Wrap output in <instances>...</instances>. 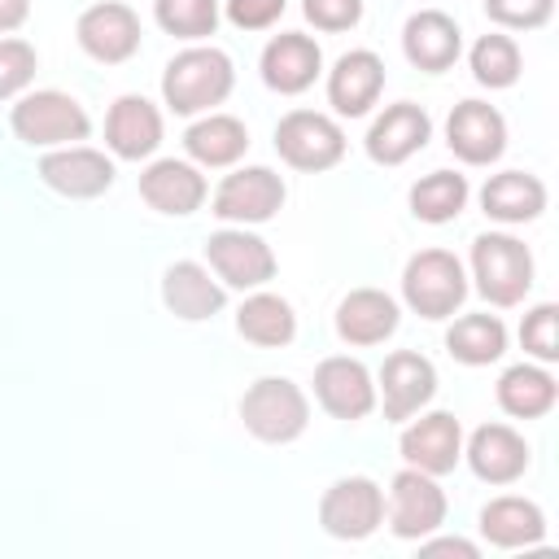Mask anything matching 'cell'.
I'll return each mask as SVG.
<instances>
[{
    "instance_id": "cell-1",
    "label": "cell",
    "mask_w": 559,
    "mask_h": 559,
    "mask_svg": "<svg viewBox=\"0 0 559 559\" xmlns=\"http://www.w3.org/2000/svg\"><path fill=\"white\" fill-rule=\"evenodd\" d=\"M231 61L218 48H183L162 74V96L175 114H201L231 92Z\"/></svg>"
},
{
    "instance_id": "cell-2",
    "label": "cell",
    "mask_w": 559,
    "mask_h": 559,
    "mask_svg": "<svg viewBox=\"0 0 559 559\" xmlns=\"http://www.w3.org/2000/svg\"><path fill=\"white\" fill-rule=\"evenodd\" d=\"M240 419L245 428L258 437V441H271V445H284L293 437H301L306 419H310V402L306 393L284 380V376H262L245 389L240 397Z\"/></svg>"
},
{
    "instance_id": "cell-3",
    "label": "cell",
    "mask_w": 559,
    "mask_h": 559,
    "mask_svg": "<svg viewBox=\"0 0 559 559\" xmlns=\"http://www.w3.org/2000/svg\"><path fill=\"white\" fill-rule=\"evenodd\" d=\"M472 275H476V288L493 306H515L528 293V284H533V253L524 249V240L502 236V231L476 236V245H472Z\"/></svg>"
},
{
    "instance_id": "cell-4",
    "label": "cell",
    "mask_w": 559,
    "mask_h": 559,
    "mask_svg": "<svg viewBox=\"0 0 559 559\" xmlns=\"http://www.w3.org/2000/svg\"><path fill=\"white\" fill-rule=\"evenodd\" d=\"M402 293L406 306L424 319H445L454 314V306L467 297V280H463V262L445 249H419L406 271H402Z\"/></svg>"
},
{
    "instance_id": "cell-5",
    "label": "cell",
    "mask_w": 559,
    "mask_h": 559,
    "mask_svg": "<svg viewBox=\"0 0 559 559\" xmlns=\"http://www.w3.org/2000/svg\"><path fill=\"white\" fill-rule=\"evenodd\" d=\"M87 114L74 96L66 92H31L13 105V131L17 140L26 144H39V148H52V144H70V140H83L87 135Z\"/></svg>"
},
{
    "instance_id": "cell-6",
    "label": "cell",
    "mask_w": 559,
    "mask_h": 559,
    "mask_svg": "<svg viewBox=\"0 0 559 559\" xmlns=\"http://www.w3.org/2000/svg\"><path fill=\"white\" fill-rule=\"evenodd\" d=\"M275 148L288 166L297 170H328L341 162L345 153V135L341 127L328 118V114H314V109H293L280 118L275 127Z\"/></svg>"
},
{
    "instance_id": "cell-7",
    "label": "cell",
    "mask_w": 559,
    "mask_h": 559,
    "mask_svg": "<svg viewBox=\"0 0 559 559\" xmlns=\"http://www.w3.org/2000/svg\"><path fill=\"white\" fill-rule=\"evenodd\" d=\"M380 520H384V493L367 476H345V480L328 485V493L319 502V524L345 542L371 537L380 528Z\"/></svg>"
},
{
    "instance_id": "cell-8",
    "label": "cell",
    "mask_w": 559,
    "mask_h": 559,
    "mask_svg": "<svg viewBox=\"0 0 559 559\" xmlns=\"http://www.w3.org/2000/svg\"><path fill=\"white\" fill-rule=\"evenodd\" d=\"M205 258L214 266V275L231 288H262L275 275V253L262 236L245 231V227H223L210 236Z\"/></svg>"
},
{
    "instance_id": "cell-9",
    "label": "cell",
    "mask_w": 559,
    "mask_h": 559,
    "mask_svg": "<svg viewBox=\"0 0 559 559\" xmlns=\"http://www.w3.org/2000/svg\"><path fill=\"white\" fill-rule=\"evenodd\" d=\"M445 520V493L441 485L419 472V467H406L393 476L389 485V524L397 537H428L437 533Z\"/></svg>"
},
{
    "instance_id": "cell-10",
    "label": "cell",
    "mask_w": 559,
    "mask_h": 559,
    "mask_svg": "<svg viewBox=\"0 0 559 559\" xmlns=\"http://www.w3.org/2000/svg\"><path fill=\"white\" fill-rule=\"evenodd\" d=\"M284 205V179L266 166H245L214 188V214L227 223H262Z\"/></svg>"
},
{
    "instance_id": "cell-11",
    "label": "cell",
    "mask_w": 559,
    "mask_h": 559,
    "mask_svg": "<svg viewBox=\"0 0 559 559\" xmlns=\"http://www.w3.org/2000/svg\"><path fill=\"white\" fill-rule=\"evenodd\" d=\"M79 44H83L87 57L118 66V61H127L140 48V17L127 4H118V0H100V4L83 9Z\"/></svg>"
},
{
    "instance_id": "cell-12",
    "label": "cell",
    "mask_w": 559,
    "mask_h": 559,
    "mask_svg": "<svg viewBox=\"0 0 559 559\" xmlns=\"http://www.w3.org/2000/svg\"><path fill=\"white\" fill-rule=\"evenodd\" d=\"M39 179L61 197H100L114 183V162L96 148L66 144L39 157Z\"/></svg>"
},
{
    "instance_id": "cell-13",
    "label": "cell",
    "mask_w": 559,
    "mask_h": 559,
    "mask_svg": "<svg viewBox=\"0 0 559 559\" xmlns=\"http://www.w3.org/2000/svg\"><path fill=\"white\" fill-rule=\"evenodd\" d=\"M314 397L336 419H362L376 406V384L358 358H323L314 367Z\"/></svg>"
},
{
    "instance_id": "cell-14",
    "label": "cell",
    "mask_w": 559,
    "mask_h": 559,
    "mask_svg": "<svg viewBox=\"0 0 559 559\" xmlns=\"http://www.w3.org/2000/svg\"><path fill=\"white\" fill-rule=\"evenodd\" d=\"M437 393V371L424 354L415 349H397L384 358L380 367V397H384V415L389 419H411L419 406H428V397Z\"/></svg>"
},
{
    "instance_id": "cell-15",
    "label": "cell",
    "mask_w": 559,
    "mask_h": 559,
    "mask_svg": "<svg viewBox=\"0 0 559 559\" xmlns=\"http://www.w3.org/2000/svg\"><path fill=\"white\" fill-rule=\"evenodd\" d=\"M463 454V432H459V419L445 415V411H432V415H419L406 432H402V459L428 476H441V472H454Z\"/></svg>"
},
{
    "instance_id": "cell-16",
    "label": "cell",
    "mask_w": 559,
    "mask_h": 559,
    "mask_svg": "<svg viewBox=\"0 0 559 559\" xmlns=\"http://www.w3.org/2000/svg\"><path fill=\"white\" fill-rule=\"evenodd\" d=\"M445 140H450V148H454L463 162L485 166V162H493V157L502 153V144H507V122H502V114H498L493 105H485V100H463V105H454V114H450V122H445Z\"/></svg>"
},
{
    "instance_id": "cell-17",
    "label": "cell",
    "mask_w": 559,
    "mask_h": 559,
    "mask_svg": "<svg viewBox=\"0 0 559 559\" xmlns=\"http://www.w3.org/2000/svg\"><path fill=\"white\" fill-rule=\"evenodd\" d=\"M380 87H384V61H380L371 48L345 52V57L332 66V74H328V100H332L336 114H345V118L367 114V109L376 105Z\"/></svg>"
},
{
    "instance_id": "cell-18",
    "label": "cell",
    "mask_w": 559,
    "mask_h": 559,
    "mask_svg": "<svg viewBox=\"0 0 559 559\" xmlns=\"http://www.w3.org/2000/svg\"><path fill=\"white\" fill-rule=\"evenodd\" d=\"M323 57H319V44L310 35H297V31H284L275 35L266 48H262V79L266 87L284 92V96H297L314 83Z\"/></svg>"
},
{
    "instance_id": "cell-19",
    "label": "cell",
    "mask_w": 559,
    "mask_h": 559,
    "mask_svg": "<svg viewBox=\"0 0 559 559\" xmlns=\"http://www.w3.org/2000/svg\"><path fill=\"white\" fill-rule=\"evenodd\" d=\"M428 131H432L428 114H424L419 105H411V100H397V105H389V109L371 122V131H367V153H371V162H380V166H397V162H406L415 148H424Z\"/></svg>"
},
{
    "instance_id": "cell-20",
    "label": "cell",
    "mask_w": 559,
    "mask_h": 559,
    "mask_svg": "<svg viewBox=\"0 0 559 559\" xmlns=\"http://www.w3.org/2000/svg\"><path fill=\"white\" fill-rule=\"evenodd\" d=\"M467 463H472V472H476L480 480H489V485H511V480L524 476V467H528V445H524V437H520L515 428H507V424H485V428H476L472 441H467Z\"/></svg>"
},
{
    "instance_id": "cell-21",
    "label": "cell",
    "mask_w": 559,
    "mask_h": 559,
    "mask_svg": "<svg viewBox=\"0 0 559 559\" xmlns=\"http://www.w3.org/2000/svg\"><path fill=\"white\" fill-rule=\"evenodd\" d=\"M105 140L118 157L140 162L162 144V114L144 96H118L105 118Z\"/></svg>"
},
{
    "instance_id": "cell-22",
    "label": "cell",
    "mask_w": 559,
    "mask_h": 559,
    "mask_svg": "<svg viewBox=\"0 0 559 559\" xmlns=\"http://www.w3.org/2000/svg\"><path fill=\"white\" fill-rule=\"evenodd\" d=\"M140 197L162 214H192L205 201V179L197 166L162 157L140 175Z\"/></svg>"
},
{
    "instance_id": "cell-23",
    "label": "cell",
    "mask_w": 559,
    "mask_h": 559,
    "mask_svg": "<svg viewBox=\"0 0 559 559\" xmlns=\"http://www.w3.org/2000/svg\"><path fill=\"white\" fill-rule=\"evenodd\" d=\"M397 328V301L380 288H354L336 306V332L349 345H380Z\"/></svg>"
},
{
    "instance_id": "cell-24",
    "label": "cell",
    "mask_w": 559,
    "mask_h": 559,
    "mask_svg": "<svg viewBox=\"0 0 559 559\" xmlns=\"http://www.w3.org/2000/svg\"><path fill=\"white\" fill-rule=\"evenodd\" d=\"M402 48L419 70H445L459 57V26H454V17H445L437 9H424L406 22Z\"/></svg>"
},
{
    "instance_id": "cell-25",
    "label": "cell",
    "mask_w": 559,
    "mask_h": 559,
    "mask_svg": "<svg viewBox=\"0 0 559 559\" xmlns=\"http://www.w3.org/2000/svg\"><path fill=\"white\" fill-rule=\"evenodd\" d=\"M480 205L489 218L498 223H528L542 214L546 205V188L537 175H524V170H502L493 175L485 188H480Z\"/></svg>"
},
{
    "instance_id": "cell-26",
    "label": "cell",
    "mask_w": 559,
    "mask_h": 559,
    "mask_svg": "<svg viewBox=\"0 0 559 559\" xmlns=\"http://www.w3.org/2000/svg\"><path fill=\"white\" fill-rule=\"evenodd\" d=\"M162 301L179 319H210L223 310V288H218V280H210V271L201 262H175L162 280Z\"/></svg>"
},
{
    "instance_id": "cell-27",
    "label": "cell",
    "mask_w": 559,
    "mask_h": 559,
    "mask_svg": "<svg viewBox=\"0 0 559 559\" xmlns=\"http://www.w3.org/2000/svg\"><path fill=\"white\" fill-rule=\"evenodd\" d=\"M480 533H485L493 546H502V550L533 546V542H542V533H546V515H542L537 502L507 493V498H493V502L480 511Z\"/></svg>"
},
{
    "instance_id": "cell-28",
    "label": "cell",
    "mask_w": 559,
    "mask_h": 559,
    "mask_svg": "<svg viewBox=\"0 0 559 559\" xmlns=\"http://www.w3.org/2000/svg\"><path fill=\"white\" fill-rule=\"evenodd\" d=\"M249 135H245V122L231 118V114H210L201 122L188 127L183 135V148L201 162V166H231L240 153H245Z\"/></svg>"
},
{
    "instance_id": "cell-29",
    "label": "cell",
    "mask_w": 559,
    "mask_h": 559,
    "mask_svg": "<svg viewBox=\"0 0 559 559\" xmlns=\"http://www.w3.org/2000/svg\"><path fill=\"white\" fill-rule=\"evenodd\" d=\"M236 328H240V336L253 341V345H288L293 332H297V314H293V306H288L284 297H275V293H253V297L240 306Z\"/></svg>"
},
{
    "instance_id": "cell-30",
    "label": "cell",
    "mask_w": 559,
    "mask_h": 559,
    "mask_svg": "<svg viewBox=\"0 0 559 559\" xmlns=\"http://www.w3.org/2000/svg\"><path fill=\"white\" fill-rule=\"evenodd\" d=\"M498 406L507 415H520V419H533V415H546L555 406V380L542 371V367H507L502 380H498Z\"/></svg>"
},
{
    "instance_id": "cell-31",
    "label": "cell",
    "mask_w": 559,
    "mask_h": 559,
    "mask_svg": "<svg viewBox=\"0 0 559 559\" xmlns=\"http://www.w3.org/2000/svg\"><path fill=\"white\" fill-rule=\"evenodd\" d=\"M445 345L459 362L467 367H485L493 362L502 349H507V328L493 319V314H463L450 332H445Z\"/></svg>"
},
{
    "instance_id": "cell-32",
    "label": "cell",
    "mask_w": 559,
    "mask_h": 559,
    "mask_svg": "<svg viewBox=\"0 0 559 559\" xmlns=\"http://www.w3.org/2000/svg\"><path fill=\"white\" fill-rule=\"evenodd\" d=\"M467 201V179L454 175V170H432L424 175L415 188H411V210L424 218V223H445L463 210Z\"/></svg>"
},
{
    "instance_id": "cell-33",
    "label": "cell",
    "mask_w": 559,
    "mask_h": 559,
    "mask_svg": "<svg viewBox=\"0 0 559 559\" xmlns=\"http://www.w3.org/2000/svg\"><path fill=\"white\" fill-rule=\"evenodd\" d=\"M472 74L485 87H511L520 74V48L507 35H480L472 48Z\"/></svg>"
},
{
    "instance_id": "cell-34",
    "label": "cell",
    "mask_w": 559,
    "mask_h": 559,
    "mask_svg": "<svg viewBox=\"0 0 559 559\" xmlns=\"http://www.w3.org/2000/svg\"><path fill=\"white\" fill-rule=\"evenodd\" d=\"M157 22L179 39L214 35L218 26V0H157Z\"/></svg>"
},
{
    "instance_id": "cell-35",
    "label": "cell",
    "mask_w": 559,
    "mask_h": 559,
    "mask_svg": "<svg viewBox=\"0 0 559 559\" xmlns=\"http://www.w3.org/2000/svg\"><path fill=\"white\" fill-rule=\"evenodd\" d=\"M35 79V48L26 39H0V100L17 96Z\"/></svg>"
},
{
    "instance_id": "cell-36",
    "label": "cell",
    "mask_w": 559,
    "mask_h": 559,
    "mask_svg": "<svg viewBox=\"0 0 559 559\" xmlns=\"http://www.w3.org/2000/svg\"><path fill=\"white\" fill-rule=\"evenodd\" d=\"M520 341H524V349H533L537 358H559V310L546 301V306H537L533 314H524V328H520Z\"/></svg>"
},
{
    "instance_id": "cell-37",
    "label": "cell",
    "mask_w": 559,
    "mask_h": 559,
    "mask_svg": "<svg viewBox=\"0 0 559 559\" xmlns=\"http://www.w3.org/2000/svg\"><path fill=\"white\" fill-rule=\"evenodd\" d=\"M555 0H485V13L502 26H542L550 17Z\"/></svg>"
},
{
    "instance_id": "cell-38",
    "label": "cell",
    "mask_w": 559,
    "mask_h": 559,
    "mask_svg": "<svg viewBox=\"0 0 559 559\" xmlns=\"http://www.w3.org/2000/svg\"><path fill=\"white\" fill-rule=\"evenodd\" d=\"M306 17L319 31H345L362 17V0H306Z\"/></svg>"
},
{
    "instance_id": "cell-39",
    "label": "cell",
    "mask_w": 559,
    "mask_h": 559,
    "mask_svg": "<svg viewBox=\"0 0 559 559\" xmlns=\"http://www.w3.org/2000/svg\"><path fill=\"white\" fill-rule=\"evenodd\" d=\"M284 13V0H227V17L240 31H266Z\"/></svg>"
},
{
    "instance_id": "cell-40",
    "label": "cell",
    "mask_w": 559,
    "mask_h": 559,
    "mask_svg": "<svg viewBox=\"0 0 559 559\" xmlns=\"http://www.w3.org/2000/svg\"><path fill=\"white\" fill-rule=\"evenodd\" d=\"M424 555H459V559H476V546H472V542H459V537H445V542H428Z\"/></svg>"
},
{
    "instance_id": "cell-41",
    "label": "cell",
    "mask_w": 559,
    "mask_h": 559,
    "mask_svg": "<svg viewBox=\"0 0 559 559\" xmlns=\"http://www.w3.org/2000/svg\"><path fill=\"white\" fill-rule=\"evenodd\" d=\"M26 9H31V0H0V35L13 31V26H22L26 22Z\"/></svg>"
}]
</instances>
